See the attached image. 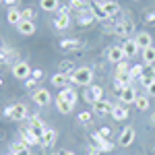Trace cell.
Wrapping results in <instances>:
<instances>
[{
    "mask_svg": "<svg viewBox=\"0 0 155 155\" xmlns=\"http://www.w3.org/2000/svg\"><path fill=\"white\" fill-rule=\"evenodd\" d=\"M68 6H71V11H74V12H83V11H89V8H91V2H89V0H71Z\"/></svg>",
    "mask_w": 155,
    "mask_h": 155,
    "instance_id": "d4e9b609",
    "label": "cell"
},
{
    "mask_svg": "<svg viewBox=\"0 0 155 155\" xmlns=\"http://www.w3.org/2000/svg\"><path fill=\"white\" fill-rule=\"evenodd\" d=\"M143 72H145V64H134V66H130L128 74H130L134 81H139V79L143 77Z\"/></svg>",
    "mask_w": 155,
    "mask_h": 155,
    "instance_id": "e575fe53",
    "label": "cell"
},
{
    "mask_svg": "<svg viewBox=\"0 0 155 155\" xmlns=\"http://www.w3.org/2000/svg\"><path fill=\"white\" fill-rule=\"evenodd\" d=\"M4 4H6L8 8H15V4H17V0H4Z\"/></svg>",
    "mask_w": 155,
    "mask_h": 155,
    "instance_id": "bcb514c9",
    "label": "cell"
},
{
    "mask_svg": "<svg viewBox=\"0 0 155 155\" xmlns=\"http://www.w3.org/2000/svg\"><path fill=\"white\" fill-rule=\"evenodd\" d=\"M85 44L83 39H77V37H71V39H60V50H64V52H77V50H81Z\"/></svg>",
    "mask_w": 155,
    "mask_h": 155,
    "instance_id": "4fadbf2b",
    "label": "cell"
},
{
    "mask_svg": "<svg viewBox=\"0 0 155 155\" xmlns=\"http://www.w3.org/2000/svg\"><path fill=\"white\" fill-rule=\"evenodd\" d=\"M97 23L95 17H93V12H91V8L89 11H83V12H77V25L79 27H89V25Z\"/></svg>",
    "mask_w": 155,
    "mask_h": 155,
    "instance_id": "e0dca14e",
    "label": "cell"
},
{
    "mask_svg": "<svg viewBox=\"0 0 155 155\" xmlns=\"http://www.w3.org/2000/svg\"><path fill=\"white\" fill-rule=\"evenodd\" d=\"M6 155H12V153H11V151H8V153H6Z\"/></svg>",
    "mask_w": 155,
    "mask_h": 155,
    "instance_id": "816d5d0a",
    "label": "cell"
},
{
    "mask_svg": "<svg viewBox=\"0 0 155 155\" xmlns=\"http://www.w3.org/2000/svg\"><path fill=\"white\" fill-rule=\"evenodd\" d=\"M54 155H60V153H54Z\"/></svg>",
    "mask_w": 155,
    "mask_h": 155,
    "instance_id": "db71d44e",
    "label": "cell"
},
{
    "mask_svg": "<svg viewBox=\"0 0 155 155\" xmlns=\"http://www.w3.org/2000/svg\"><path fill=\"white\" fill-rule=\"evenodd\" d=\"M107 60H110L112 64H118V62H122V60H126L122 46H112V48L107 50Z\"/></svg>",
    "mask_w": 155,
    "mask_h": 155,
    "instance_id": "ac0fdd59",
    "label": "cell"
},
{
    "mask_svg": "<svg viewBox=\"0 0 155 155\" xmlns=\"http://www.w3.org/2000/svg\"><path fill=\"white\" fill-rule=\"evenodd\" d=\"M52 25H54V29H56V31H66V29L72 25L71 12H56V17H54Z\"/></svg>",
    "mask_w": 155,
    "mask_h": 155,
    "instance_id": "52a82bcc",
    "label": "cell"
},
{
    "mask_svg": "<svg viewBox=\"0 0 155 155\" xmlns=\"http://www.w3.org/2000/svg\"><path fill=\"white\" fill-rule=\"evenodd\" d=\"M132 106H137V110H141V112H147V110L151 107L149 95H137V99H134V104H132Z\"/></svg>",
    "mask_w": 155,
    "mask_h": 155,
    "instance_id": "f1b7e54d",
    "label": "cell"
},
{
    "mask_svg": "<svg viewBox=\"0 0 155 155\" xmlns=\"http://www.w3.org/2000/svg\"><path fill=\"white\" fill-rule=\"evenodd\" d=\"M56 107H58L60 114H64V116H66V114H71V112H72V107H74V106H71L68 101H64V99H60V97L56 95Z\"/></svg>",
    "mask_w": 155,
    "mask_h": 155,
    "instance_id": "d6a6232c",
    "label": "cell"
},
{
    "mask_svg": "<svg viewBox=\"0 0 155 155\" xmlns=\"http://www.w3.org/2000/svg\"><path fill=\"white\" fill-rule=\"evenodd\" d=\"M74 71H77V66H74L72 60H64V62H60V64H58V72H64V74H68V77H71Z\"/></svg>",
    "mask_w": 155,
    "mask_h": 155,
    "instance_id": "1f68e13d",
    "label": "cell"
},
{
    "mask_svg": "<svg viewBox=\"0 0 155 155\" xmlns=\"http://www.w3.org/2000/svg\"><path fill=\"white\" fill-rule=\"evenodd\" d=\"M122 50H124V56L130 60L134 58L139 52H141V48L137 46V41H134V37H128V39H124V44H122Z\"/></svg>",
    "mask_w": 155,
    "mask_h": 155,
    "instance_id": "9a60e30c",
    "label": "cell"
},
{
    "mask_svg": "<svg viewBox=\"0 0 155 155\" xmlns=\"http://www.w3.org/2000/svg\"><path fill=\"white\" fill-rule=\"evenodd\" d=\"M99 134H101V137H104V139H110V134H112V130H110V128H107V126H101V128H99Z\"/></svg>",
    "mask_w": 155,
    "mask_h": 155,
    "instance_id": "b9f144b4",
    "label": "cell"
},
{
    "mask_svg": "<svg viewBox=\"0 0 155 155\" xmlns=\"http://www.w3.org/2000/svg\"><path fill=\"white\" fill-rule=\"evenodd\" d=\"M147 25H155V12H149L147 15Z\"/></svg>",
    "mask_w": 155,
    "mask_h": 155,
    "instance_id": "ee69618b",
    "label": "cell"
},
{
    "mask_svg": "<svg viewBox=\"0 0 155 155\" xmlns=\"http://www.w3.org/2000/svg\"><path fill=\"white\" fill-rule=\"evenodd\" d=\"M27 145L23 143V141H19V143H12L11 145V153H19V151H23Z\"/></svg>",
    "mask_w": 155,
    "mask_h": 155,
    "instance_id": "f35d334b",
    "label": "cell"
},
{
    "mask_svg": "<svg viewBox=\"0 0 155 155\" xmlns=\"http://www.w3.org/2000/svg\"><path fill=\"white\" fill-rule=\"evenodd\" d=\"M71 83L79 85V87H89V85L93 83V71L89 66H79L71 74Z\"/></svg>",
    "mask_w": 155,
    "mask_h": 155,
    "instance_id": "6da1fadb",
    "label": "cell"
},
{
    "mask_svg": "<svg viewBox=\"0 0 155 155\" xmlns=\"http://www.w3.org/2000/svg\"><path fill=\"white\" fill-rule=\"evenodd\" d=\"M91 120H93V112H81V114L77 116V122H79V124H83V126L91 124Z\"/></svg>",
    "mask_w": 155,
    "mask_h": 155,
    "instance_id": "d590c367",
    "label": "cell"
},
{
    "mask_svg": "<svg viewBox=\"0 0 155 155\" xmlns=\"http://www.w3.org/2000/svg\"><path fill=\"white\" fill-rule=\"evenodd\" d=\"M112 31H114V35L118 37H128L134 33V23L132 21H128V19H122V21H116L114 23V27H112Z\"/></svg>",
    "mask_w": 155,
    "mask_h": 155,
    "instance_id": "3957f363",
    "label": "cell"
},
{
    "mask_svg": "<svg viewBox=\"0 0 155 155\" xmlns=\"http://www.w3.org/2000/svg\"><path fill=\"white\" fill-rule=\"evenodd\" d=\"M151 124H155V112L151 114Z\"/></svg>",
    "mask_w": 155,
    "mask_h": 155,
    "instance_id": "681fc988",
    "label": "cell"
},
{
    "mask_svg": "<svg viewBox=\"0 0 155 155\" xmlns=\"http://www.w3.org/2000/svg\"><path fill=\"white\" fill-rule=\"evenodd\" d=\"M0 2H4V0H0Z\"/></svg>",
    "mask_w": 155,
    "mask_h": 155,
    "instance_id": "11a10c76",
    "label": "cell"
},
{
    "mask_svg": "<svg viewBox=\"0 0 155 155\" xmlns=\"http://www.w3.org/2000/svg\"><path fill=\"white\" fill-rule=\"evenodd\" d=\"M29 128H31V130L35 132V134L39 137V139L44 137V132L48 130V126H46V122H44V120L39 118V116H29Z\"/></svg>",
    "mask_w": 155,
    "mask_h": 155,
    "instance_id": "7c38bea8",
    "label": "cell"
},
{
    "mask_svg": "<svg viewBox=\"0 0 155 155\" xmlns=\"http://www.w3.org/2000/svg\"><path fill=\"white\" fill-rule=\"evenodd\" d=\"M91 147L99 149L101 153H107V151H112V149H114L112 141H110V139H104L99 132H93V134H91Z\"/></svg>",
    "mask_w": 155,
    "mask_h": 155,
    "instance_id": "8992f818",
    "label": "cell"
},
{
    "mask_svg": "<svg viewBox=\"0 0 155 155\" xmlns=\"http://www.w3.org/2000/svg\"><path fill=\"white\" fill-rule=\"evenodd\" d=\"M112 118L116 122H124L128 118V107L124 104H114V110H112Z\"/></svg>",
    "mask_w": 155,
    "mask_h": 155,
    "instance_id": "ffe728a7",
    "label": "cell"
},
{
    "mask_svg": "<svg viewBox=\"0 0 155 155\" xmlns=\"http://www.w3.org/2000/svg\"><path fill=\"white\" fill-rule=\"evenodd\" d=\"M35 85H37V81L33 79V77H29V79L25 81V89H31V87H35Z\"/></svg>",
    "mask_w": 155,
    "mask_h": 155,
    "instance_id": "7bdbcfd3",
    "label": "cell"
},
{
    "mask_svg": "<svg viewBox=\"0 0 155 155\" xmlns=\"http://www.w3.org/2000/svg\"><path fill=\"white\" fill-rule=\"evenodd\" d=\"M87 155H101V151L95 149V147H89V149H87Z\"/></svg>",
    "mask_w": 155,
    "mask_h": 155,
    "instance_id": "f6af8a7d",
    "label": "cell"
},
{
    "mask_svg": "<svg viewBox=\"0 0 155 155\" xmlns=\"http://www.w3.org/2000/svg\"><path fill=\"white\" fill-rule=\"evenodd\" d=\"M128 71H130V68H128V58L116 64V74H118V72H128Z\"/></svg>",
    "mask_w": 155,
    "mask_h": 155,
    "instance_id": "74e56055",
    "label": "cell"
},
{
    "mask_svg": "<svg viewBox=\"0 0 155 155\" xmlns=\"http://www.w3.org/2000/svg\"><path fill=\"white\" fill-rule=\"evenodd\" d=\"M93 2H104V0H93Z\"/></svg>",
    "mask_w": 155,
    "mask_h": 155,
    "instance_id": "f907efd6",
    "label": "cell"
},
{
    "mask_svg": "<svg viewBox=\"0 0 155 155\" xmlns=\"http://www.w3.org/2000/svg\"><path fill=\"white\" fill-rule=\"evenodd\" d=\"M56 139H58V132L54 130V128H48V130L44 132V137H41V147H44V149H50V147H54Z\"/></svg>",
    "mask_w": 155,
    "mask_h": 155,
    "instance_id": "7402d4cb",
    "label": "cell"
},
{
    "mask_svg": "<svg viewBox=\"0 0 155 155\" xmlns=\"http://www.w3.org/2000/svg\"><path fill=\"white\" fill-rule=\"evenodd\" d=\"M83 99L87 101V104H95V101H99V99H104V89L99 87V85H89L87 89H85L83 93Z\"/></svg>",
    "mask_w": 155,
    "mask_h": 155,
    "instance_id": "5b68a950",
    "label": "cell"
},
{
    "mask_svg": "<svg viewBox=\"0 0 155 155\" xmlns=\"http://www.w3.org/2000/svg\"><path fill=\"white\" fill-rule=\"evenodd\" d=\"M112 110H114V104L107 99H99L93 104V114L97 116H112Z\"/></svg>",
    "mask_w": 155,
    "mask_h": 155,
    "instance_id": "30bf717a",
    "label": "cell"
},
{
    "mask_svg": "<svg viewBox=\"0 0 155 155\" xmlns=\"http://www.w3.org/2000/svg\"><path fill=\"white\" fill-rule=\"evenodd\" d=\"M143 64L145 66H153L155 64V48L151 46V48L143 50Z\"/></svg>",
    "mask_w": 155,
    "mask_h": 155,
    "instance_id": "4dcf8cb0",
    "label": "cell"
},
{
    "mask_svg": "<svg viewBox=\"0 0 155 155\" xmlns=\"http://www.w3.org/2000/svg\"><path fill=\"white\" fill-rule=\"evenodd\" d=\"M17 31L21 35H33L35 33V23L33 21H21V23L17 25Z\"/></svg>",
    "mask_w": 155,
    "mask_h": 155,
    "instance_id": "cb8c5ba5",
    "label": "cell"
},
{
    "mask_svg": "<svg viewBox=\"0 0 155 155\" xmlns=\"http://www.w3.org/2000/svg\"><path fill=\"white\" fill-rule=\"evenodd\" d=\"M151 81H155V68H153V66H147V71H145L143 77L139 79V83L143 85V87H147Z\"/></svg>",
    "mask_w": 155,
    "mask_h": 155,
    "instance_id": "f546056e",
    "label": "cell"
},
{
    "mask_svg": "<svg viewBox=\"0 0 155 155\" xmlns=\"http://www.w3.org/2000/svg\"><path fill=\"white\" fill-rule=\"evenodd\" d=\"M134 137H137L134 128H132V126H126L124 130L120 132V137H118V145H120V147H130V145L134 143Z\"/></svg>",
    "mask_w": 155,
    "mask_h": 155,
    "instance_id": "8fae6325",
    "label": "cell"
},
{
    "mask_svg": "<svg viewBox=\"0 0 155 155\" xmlns=\"http://www.w3.org/2000/svg\"><path fill=\"white\" fill-rule=\"evenodd\" d=\"M114 81H118V83L122 85V87H130V85L134 83V79H132V77L128 74V72H118Z\"/></svg>",
    "mask_w": 155,
    "mask_h": 155,
    "instance_id": "836d02e7",
    "label": "cell"
},
{
    "mask_svg": "<svg viewBox=\"0 0 155 155\" xmlns=\"http://www.w3.org/2000/svg\"><path fill=\"white\" fill-rule=\"evenodd\" d=\"M6 21L17 27V25L23 21V15H21V11H19V8H8V12H6Z\"/></svg>",
    "mask_w": 155,
    "mask_h": 155,
    "instance_id": "484cf974",
    "label": "cell"
},
{
    "mask_svg": "<svg viewBox=\"0 0 155 155\" xmlns=\"http://www.w3.org/2000/svg\"><path fill=\"white\" fill-rule=\"evenodd\" d=\"M52 85L54 87H58V89H62V87H68V83H71V77L68 74H64V72H56V74H52Z\"/></svg>",
    "mask_w": 155,
    "mask_h": 155,
    "instance_id": "603a6c76",
    "label": "cell"
},
{
    "mask_svg": "<svg viewBox=\"0 0 155 155\" xmlns=\"http://www.w3.org/2000/svg\"><path fill=\"white\" fill-rule=\"evenodd\" d=\"M31 72H33V68L29 66V62L19 60V62H15V64H12V77H15V79H19V81H27V79L31 77Z\"/></svg>",
    "mask_w": 155,
    "mask_h": 155,
    "instance_id": "277c9868",
    "label": "cell"
},
{
    "mask_svg": "<svg viewBox=\"0 0 155 155\" xmlns=\"http://www.w3.org/2000/svg\"><path fill=\"white\" fill-rule=\"evenodd\" d=\"M58 97H60V99H64V101H68L71 106H74V104H77V99H79L77 91H74L72 87H62V89L58 91Z\"/></svg>",
    "mask_w": 155,
    "mask_h": 155,
    "instance_id": "d6986e66",
    "label": "cell"
},
{
    "mask_svg": "<svg viewBox=\"0 0 155 155\" xmlns=\"http://www.w3.org/2000/svg\"><path fill=\"white\" fill-rule=\"evenodd\" d=\"M0 85H2V79H0Z\"/></svg>",
    "mask_w": 155,
    "mask_h": 155,
    "instance_id": "f5cc1de1",
    "label": "cell"
},
{
    "mask_svg": "<svg viewBox=\"0 0 155 155\" xmlns=\"http://www.w3.org/2000/svg\"><path fill=\"white\" fill-rule=\"evenodd\" d=\"M4 116L15 120V122H23V120L29 118V110L25 104H12V106L4 107Z\"/></svg>",
    "mask_w": 155,
    "mask_h": 155,
    "instance_id": "7a4b0ae2",
    "label": "cell"
},
{
    "mask_svg": "<svg viewBox=\"0 0 155 155\" xmlns=\"http://www.w3.org/2000/svg\"><path fill=\"white\" fill-rule=\"evenodd\" d=\"M60 155H77V153H74V151H71V149H62V151H60Z\"/></svg>",
    "mask_w": 155,
    "mask_h": 155,
    "instance_id": "c3c4849f",
    "label": "cell"
},
{
    "mask_svg": "<svg viewBox=\"0 0 155 155\" xmlns=\"http://www.w3.org/2000/svg\"><path fill=\"white\" fill-rule=\"evenodd\" d=\"M31 77H33L35 81H41V79H44V71H41V68H33V72H31Z\"/></svg>",
    "mask_w": 155,
    "mask_h": 155,
    "instance_id": "60d3db41",
    "label": "cell"
},
{
    "mask_svg": "<svg viewBox=\"0 0 155 155\" xmlns=\"http://www.w3.org/2000/svg\"><path fill=\"white\" fill-rule=\"evenodd\" d=\"M31 99L35 101L37 106H50V101H52V95H50V91L46 89V87H37L35 91H33V95H31Z\"/></svg>",
    "mask_w": 155,
    "mask_h": 155,
    "instance_id": "9c48e42d",
    "label": "cell"
},
{
    "mask_svg": "<svg viewBox=\"0 0 155 155\" xmlns=\"http://www.w3.org/2000/svg\"><path fill=\"white\" fill-rule=\"evenodd\" d=\"M39 6L46 12H56L60 8V0H39Z\"/></svg>",
    "mask_w": 155,
    "mask_h": 155,
    "instance_id": "83f0119b",
    "label": "cell"
},
{
    "mask_svg": "<svg viewBox=\"0 0 155 155\" xmlns=\"http://www.w3.org/2000/svg\"><path fill=\"white\" fill-rule=\"evenodd\" d=\"M19 137H21V141H23L27 147H35V145H41V139H39V137H37V134L31 130L29 126L21 128V130H19Z\"/></svg>",
    "mask_w": 155,
    "mask_h": 155,
    "instance_id": "ba28073f",
    "label": "cell"
},
{
    "mask_svg": "<svg viewBox=\"0 0 155 155\" xmlns=\"http://www.w3.org/2000/svg\"><path fill=\"white\" fill-rule=\"evenodd\" d=\"M12 155H31V151H29V147H25L23 151H19V153H12Z\"/></svg>",
    "mask_w": 155,
    "mask_h": 155,
    "instance_id": "7dc6e473",
    "label": "cell"
},
{
    "mask_svg": "<svg viewBox=\"0 0 155 155\" xmlns=\"http://www.w3.org/2000/svg\"><path fill=\"white\" fill-rule=\"evenodd\" d=\"M145 95H149V97H155V81H151V83L145 87Z\"/></svg>",
    "mask_w": 155,
    "mask_h": 155,
    "instance_id": "ab89813d",
    "label": "cell"
},
{
    "mask_svg": "<svg viewBox=\"0 0 155 155\" xmlns=\"http://www.w3.org/2000/svg\"><path fill=\"white\" fill-rule=\"evenodd\" d=\"M101 6H104V11H106V15L110 17V19L116 17V15L120 12V2H118V0H104Z\"/></svg>",
    "mask_w": 155,
    "mask_h": 155,
    "instance_id": "44dd1931",
    "label": "cell"
},
{
    "mask_svg": "<svg viewBox=\"0 0 155 155\" xmlns=\"http://www.w3.org/2000/svg\"><path fill=\"white\" fill-rule=\"evenodd\" d=\"M134 41H137V46L141 48V52L153 46V37H151V33H149V31H139V33L134 35Z\"/></svg>",
    "mask_w": 155,
    "mask_h": 155,
    "instance_id": "5bb4252c",
    "label": "cell"
},
{
    "mask_svg": "<svg viewBox=\"0 0 155 155\" xmlns=\"http://www.w3.org/2000/svg\"><path fill=\"white\" fill-rule=\"evenodd\" d=\"M21 15H23V21H33L35 19V11L33 8H23Z\"/></svg>",
    "mask_w": 155,
    "mask_h": 155,
    "instance_id": "8d00e7d4",
    "label": "cell"
},
{
    "mask_svg": "<svg viewBox=\"0 0 155 155\" xmlns=\"http://www.w3.org/2000/svg\"><path fill=\"white\" fill-rule=\"evenodd\" d=\"M118 99H120V104H124V106H130V104H134V99H137V89L134 87H124L122 89V93L118 95Z\"/></svg>",
    "mask_w": 155,
    "mask_h": 155,
    "instance_id": "2e32d148",
    "label": "cell"
},
{
    "mask_svg": "<svg viewBox=\"0 0 155 155\" xmlns=\"http://www.w3.org/2000/svg\"><path fill=\"white\" fill-rule=\"evenodd\" d=\"M91 12H93L95 21H107V19H110V17L106 15V11H104V6H101V2H95V4H91Z\"/></svg>",
    "mask_w": 155,
    "mask_h": 155,
    "instance_id": "4316f807",
    "label": "cell"
}]
</instances>
